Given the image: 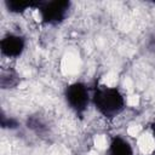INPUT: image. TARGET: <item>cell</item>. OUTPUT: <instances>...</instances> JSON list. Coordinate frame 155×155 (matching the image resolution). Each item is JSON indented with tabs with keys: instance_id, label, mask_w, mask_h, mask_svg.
I'll return each instance as SVG.
<instances>
[{
	"instance_id": "6da1fadb",
	"label": "cell",
	"mask_w": 155,
	"mask_h": 155,
	"mask_svg": "<svg viewBox=\"0 0 155 155\" xmlns=\"http://www.w3.org/2000/svg\"><path fill=\"white\" fill-rule=\"evenodd\" d=\"M103 90L96 93V105L97 108L107 116H111L115 114H119V111L122 109L124 99L121 94L115 90V87H105L103 86Z\"/></svg>"
},
{
	"instance_id": "277c9868",
	"label": "cell",
	"mask_w": 155,
	"mask_h": 155,
	"mask_svg": "<svg viewBox=\"0 0 155 155\" xmlns=\"http://www.w3.org/2000/svg\"><path fill=\"white\" fill-rule=\"evenodd\" d=\"M138 147L143 154H150L155 149V138L150 133H140L138 136Z\"/></svg>"
},
{
	"instance_id": "8fae6325",
	"label": "cell",
	"mask_w": 155,
	"mask_h": 155,
	"mask_svg": "<svg viewBox=\"0 0 155 155\" xmlns=\"http://www.w3.org/2000/svg\"><path fill=\"white\" fill-rule=\"evenodd\" d=\"M88 155H98V153H97V150H91L88 153Z\"/></svg>"
},
{
	"instance_id": "8992f818",
	"label": "cell",
	"mask_w": 155,
	"mask_h": 155,
	"mask_svg": "<svg viewBox=\"0 0 155 155\" xmlns=\"http://www.w3.org/2000/svg\"><path fill=\"white\" fill-rule=\"evenodd\" d=\"M63 69L67 70L68 73H75L76 69H78V61H76V57L74 56H69L67 57L64 61H63Z\"/></svg>"
},
{
	"instance_id": "30bf717a",
	"label": "cell",
	"mask_w": 155,
	"mask_h": 155,
	"mask_svg": "<svg viewBox=\"0 0 155 155\" xmlns=\"http://www.w3.org/2000/svg\"><path fill=\"white\" fill-rule=\"evenodd\" d=\"M126 103H127L128 105H131V107H134V105H137V104L139 103V97H138L137 94H131V96L127 97Z\"/></svg>"
},
{
	"instance_id": "5b68a950",
	"label": "cell",
	"mask_w": 155,
	"mask_h": 155,
	"mask_svg": "<svg viewBox=\"0 0 155 155\" xmlns=\"http://www.w3.org/2000/svg\"><path fill=\"white\" fill-rule=\"evenodd\" d=\"M110 155H132V150L124 139L117 138L110 143Z\"/></svg>"
},
{
	"instance_id": "ba28073f",
	"label": "cell",
	"mask_w": 155,
	"mask_h": 155,
	"mask_svg": "<svg viewBox=\"0 0 155 155\" xmlns=\"http://www.w3.org/2000/svg\"><path fill=\"white\" fill-rule=\"evenodd\" d=\"M117 84V75L115 73H108L103 79H102V85L105 87H115Z\"/></svg>"
},
{
	"instance_id": "52a82bcc",
	"label": "cell",
	"mask_w": 155,
	"mask_h": 155,
	"mask_svg": "<svg viewBox=\"0 0 155 155\" xmlns=\"http://www.w3.org/2000/svg\"><path fill=\"white\" fill-rule=\"evenodd\" d=\"M94 147L98 150H104V149L109 148L110 147V143H109L107 136L105 134H98V136H96V138H94Z\"/></svg>"
},
{
	"instance_id": "3957f363",
	"label": "cell",
	"mask_w": 155,
	"mask_h": 155,
	"mask_svg": "<svg viewBox=\"0 0 155 155\" xmlns=\"http://www.w3.org/2000/svg\"><path fill=\"white\" fill-rule=\"evenodd\" d=\"M68 101L73 105V108L81 110L85 108V104L87 102V91L81 85L75 84L74 86L68 88Z\"/></svg>"
},
{
	"instance_id": "7a4b0ae2",
	"label": "cell",
	"mask_w": 155,
	"mask_h": 155,
	"mask_svg": "<svg viewBox=\"0 0 155 155\" xmlns=\"http://www.w3.org/2000/svg\"><path fill=\"white\" fill-rule=\"evenodd\" d=\"M23 40L17 36V35H8L6 38L2 39L1 41V50H2V53L6 54L8 58L11 57H17L21 54L22 50H23Z\"/></svg>"
},
{
	"instance_id": "9c48e42d",
	"label": "cell",
	"mask_w": 155,
	"mask_h": 155,
	"mask_svg": "<svg viewBox=\"0 0 155 155\" xmlns=\"http://www.w3.org/2000/svg\"><path fill=\"white\" fill-rule=\"evenodd\" d=\"M127 133L131 136V137H138L140 133H142V128L139 125H131L128 128H127Z\"/></svg>"
}]
</instances>
